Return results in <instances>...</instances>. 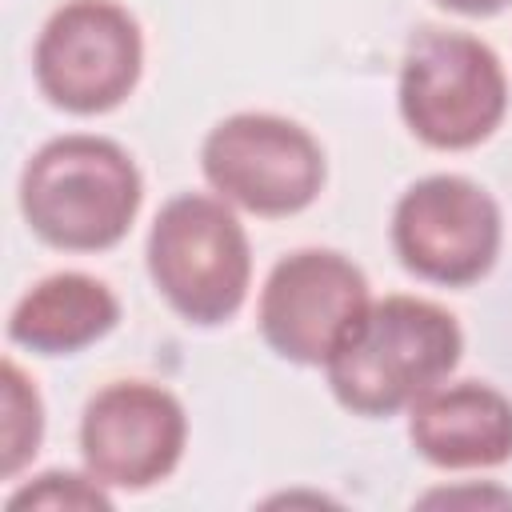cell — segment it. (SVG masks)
<instances>
[{
    "label": "cell",
    "instance_id": "obj_5",
    "mask_svg": "<svg viewBox=\"0 0 512 512\" xmlns=\"http://www.w3.org/2000/svg\"><path fill=\"white\" fill-rule=\"evenodd\" d=\"M144 68L140 24L116 0H68L40 28L32 72L48 104L100 116L124 104Z\"/></svg>",
    "mask_w": 512,
    "mask_h": 512
},
{
    "label": "cell",
    "instance_id": "obj_8",
    "mask_svg": "<svg viewBox=\"0 0 512 512\" xmlns=\"http://www.w3.org/2000/svg\"><path fill=\"white\" fill-rule=\"evenodd\" d=\"M364 272L332 248H300L272 264L260 292V332L292 364H328L368 308Z\"/></svg>",
    "mask_w": 512,
    "mask_h": 512
},
{
    "label": "cell",
    "instance_id": "obj_11",
    "mask_svg": "<svg viewBox=\"0 0 512 512\" xmlns=\"http://www.w3.org/2000/svg\"><path fill=\"white\" fill-rule=\"evenodd\" d=\"M116 320L120 300L104 280L88 272H56L16 300L8 340L36 356H72L108 336Z\"/></svg>",
    "mask_w": 512,
    "mask_h": 512
},
{
    "label": "cell",
    "instance_id": "obj_2",
    "mask_svg": "<svg viewBox=\"0 0 512 512\" xmlns=\"http://www.w3.org/2000/svg\"><path fill=\"white\" fill-rule=\"evenodd\" d=\"M144 184L132 156L108 136H56L20 172V212L28 228L64 252H104L120 244L140 212Z\"/></svg>",
    "mask_w": 512,
    "mask_h": 512
},
{
    "label": "cell",
    "instance_id": "obj_3",
    "mask_svg": "<svg viewBox=\"0 0 512 512\" xmlns=\"http://www.w3.org/2000/svg\"><path fill=\"white\" fill-rule=\"evenodd\" d=\"M144 256L156 292L188 324H224L248 296L252 248L244 224L216 196H172L152 220Z\"/></svg>",
    "mask_w": 512,
    "mask_h": 512
},
{
    "label": "cell",
    "instance_id": "obj_9",
    "mask_svg": "<svg viewBox=\"0 0 512 512\" xmlns=\"http://www.w3.org/2000/svg\"><path fill=\"white\" fill-rule=\"evenodd\" d=\"M184 440V404L148 380H116L100 388L80 416L84 464L108 488L144 492L160 484L180 464Z\"/></svg>",
    "mask_w": 512,
    "mask_h": 512
},
{
    "label": "cell",
    "instance_id": "obj_1",
    "mask_svg": "<svg viewBox=\"0 0 512 512\" xmlns=\"http://www.w3.org/2000/svg\"><path fill=\"white\" fill-rule=\"evenodd\" d=\"M464 352L448 308L420 296H384L364 308L328 356V388L356 416H392L432 392Z\"/></svg>",
    "mask_w": 512,
    "mask_h": 512
},
{
    "label": "cell",
    "instance_id": "obj_13",
    "mask_svg": "<svg viewBox=\"0 0 512 512\" xmlns=\"http://www.w3.org/2000/svg\"><path fill=\"white\" fill-rule=\"evenodd\" d=\"M8 508L12 512H20V508H84V512H108L112 500H108L104 484L92 472L88 476H76V472H44L32 484L16 488L8 496Z\"/></svg>",
    "mask_w": 512,
    "mask_h": 512
},
{
    "label": "cell",
    "instance_id": "obj_6",
    "mask_svg": "<svg viewBox=\"0 0 512 512\" xmlns=\"http://www.w3.org/2000/svg\"><path fill=\"white\" fill-rule=\"evenodd\" d=\"M200 168L220 200L256 216L304 212L328 176L316 136L272 112H236L220 120L204 136Z\"/></svg>",
    "mask_w": 512,
    "mask_h": 512
},
{
    "label": "cell",
    "instance_id": "obj_7",
    "mask_svg": "<svg viewBox=\"0 0 512 512\" xmlns=\"http://www.w3.org/2000/svg\"><path fill=\"white\" fill-rule=\"evenodd\" d=\"M392 248L428 284H476L500 256V208L468 176H424L396 200Z\"/></svg>",
    "mask_w": 512,
    "mask_h": 512
},
{
    "label": "cell",
    "instance_id": "obj_4",
    "mask_svg": "<svg viewBox=\"0 0 512 512\" xmlns=\"http://www.w3.org/2000/svg\"><path fill=\"white\" fill-rule=\"evenodd\" d=\"M508 112L500 56L468 36L424 28L400 64V116L408 132L440 152L484 144Z\"/></svg>",
    "mask_w": 512,
    "mask_h": 512
},
{
    "label": "cell",
    "instance_id": "obj_12",
    "mask_svg": "<svg viewBox=\"0 0 512 512\" xmlns=\"http://www.w3.org/2000/svg\"><path fill=\"white\" fill-rule=\"evenodd\" d=\"M0 380H4V464H0V472L16 476L40 448L44 404H40V392L28 384V376L12 360H4Z\"/></svg>",
    "mask_w": 512,
    "mask_h": 512
},
{
    "label": "cell",
    "instance_id": "obj_14",
    "mask_svg": "<svg viewBox=\"0 0 512 512\" xmlns=\"http://www.w3.org/2000/svg\"><path fill=\"white\" fill-rule=\"evenodd\" d=\"M440 8H448V12H460V16H496V12H504L512 0H436Z\"/></svg>",
    "mask_w": 512,
    "mask_h": 512
},
{
    "label": "cell",
    "instance_id": "obj_10",
    "mask_svg": "<svg viewBox=\"0 0 512 512\" xmlns=\"http://www.w3.org/2000/svg\"><path fill=\"white\" fill-rule=\"evenodd\" d=\"M408 436L436 468H496L512 460V400L480 380L436 384L412 404Z\"/></svg>",
    "mask_w": 512,
    "mask_h": 512
}]
</instances>
